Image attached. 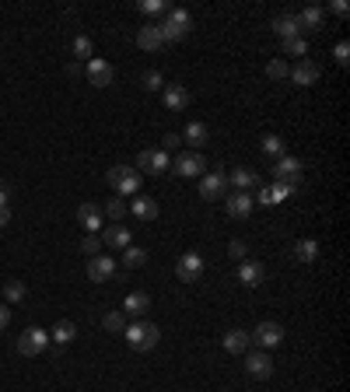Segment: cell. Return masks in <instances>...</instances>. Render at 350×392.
Returning a JSON list of instances; mask_svg holds the SVG:
<instances>
[{"label":"cell","instance_id":"26","mask_svg":"<svg viewBox=\"0 0 350 392\" xmlns=\"http://www.w3.org/2000/svg\"><path fill=\"white\" fill-rule=\"evenodd\" d=\"M130 210H133L137 221H154V218H158V203H154L151 196H133Z\"/></svg>","mask_w":350,"mask_h":392},{"label":"cell","instance_id":"3","mask_svg":"<svg viewBox=\"0 0 350 392\" xmlns=\"http://www.w3.org/2000/svg\"><path fill=\"white\" fill-rule=\"evenodd\" d=\"M105 183L120 193V196H133V193L140 190V172L130 168V165H112V168L105 172Z\"/></svg>","mask_w":350,"mask_h":392},{"label":"cell","instance_id":"7","mask_svg":"<svg viewBox=\"0 0 350 392\" xmlns=\"http://www.w3.org/2000/svg\"><path fill=\"white\" fill-rule=\"evenodd\" d=\"M249 337H252V340H256L262 350H273V347L284 340V326L267 319V322H259V326H256V333H249Z\"/></svg>","mask_w":350,"mask_h":392},{"label":"cell","instance_id":"35","mask_svg":"<svg viewBox=\"0 0 350 392\" xmlns=\"http://www.w3.org/2000/svg\"><path fill=\"white\" fill-rule=\"evenodd\" d=\"M295 256H298L301 263H312V259L319 256V242H315V238H301L298 249H295Z\"/></svg>","mask_w":350,"mask_h":392},{"label":"cell","instance_id":"22","mask_svg":"<svg viewBox=\"0 0 350 392\" xmlns=\"http://www.w3.org/2000/svg\"><path fill=\"white\" fill-rule=\"evenodd\" d=\"M165 105H168V112L189 109V92H186L183 84H165Z\"/></svg>","mask_w":350,"mask_h":392},{"label":"cell","instance_id":"28","mask_svg":"<svg viewBox=\"0 0 350 392\" xmlns=\"http://www.w3.org/2000/svg\"><path fill=\"white\" fill-rule=\"evenodd\" d=\"M183 140H189V147H203V144L211 140V127L207 123H186Z\"/></svg>","mask_w":350,"mask_h":392},{"label":"cell","instance_id":"25","mask_svg":"<svg viewBox=\"0 0 350 392\" xmlns=\"http://www.w3.org/2000/svg\"><path fill=\"white\" fill-rule=\"evenodd\" d=\"M221 343H224V350H228V354H245V350H249V343H252V337L245 333V329H228Z\"/></svg>","mask_w":350,"mask_h":392},{"label":"cell","instance_id":"16","mask_svg":"<svg viewBox=\"0 0 350 392\" xmlns=\"http://www.w3.org/2000/svg\"><path fill=\"white\" fill-rule=\"evenodd\" d=\"M291 193H295V186L270 183V186H259V196H252V200H256V203H262V207H273V203H284Z\"/></svg>","mask_w":350,"mask_h":392},{"label":"cell","instance_id":"29","mask_svg":"<svg viewBox=\"0 0 350 392\" xmlns=\"http://www.w3.org/2000/svg\"><path fill=\"white\" fill-rule=\"evenodd\" d=\"M74 337H77V326H74L70 319H64V322H56V326H53V333H49V340H53L56 347H67V343H70Z\"/></svg>","mask_w":350,"mask_h":392},{"label":"cell","instance_id":"2","mask_svg":"<svg viewBox=\"0 0 350 392\" xmlns=\"http://www.w3.org/2000/svg\"><path fill=\"white\" fill-rule=\"evenodd\" d=\"M123 337H126V343L133 350H154L158 340H161V329L154 322H133V326L123 329Z\"/></svg>","mask_w":350,"mask_h":392},{"label":"cell","instance_id":"14","mask_svg":"<svg viewBox=\"0 0 350 392\" xmlns=\"http://www.w3.org/2000/svg\"><path fill=\"white\" fill-rule=\"evenodd\" d=\"M112 77H116V70H112V64H105L102 56L88 60V81H92L95 88H109V84H112Z\"/></svg>","mask_w":350,"mask_h":392},{"label":"cell","instance_id":"40","mask_svg":"<svg viewBox=\"0 0 350 392\" xmlns=\"http://www.w3.org/2000/svg\"><path fill=\"white\" fill-rule=\"evenodd\" d=\"M102 249H105V246H102V238H98V235H84V238H81V252H88V256H98Z\"/></svg>","mask_w":350,"mask_h":392},{"label":"cell","instance_id":"6","mask_svg":"<svg viewBox=\"0 0 350 392\" xmlns=\"http://www.w3.org/2000/svg\"><path fill=\"white\" fill-rule=\"evenodd\" d=\"M273 183H284V186H301V161L298 158H291V155H284V158H277V165H273Z\"/></svg>","mask_w":350,"mask_h":392},{"label":"cell","instance_id":"12","mask_svg":"<svg viewBox=\"0 0 350 392\" xmlns=\"http://www.w3.org/2000/svg\"><path fill=\"white\" fill-rule=\"evenodd\" d=\"M319 74H323V67H319L315 60H308V56H305V60H298V64L291 67V74H287V77L295 81V84H301V88H308V84H315V81H319Z\"/></svg>","mask_w":350,"mask_h":392},{"label":"cell","instance_id":"47","mask_svg":"<svg viewBox=\"0 0 350 392\" xmlns=\"http://www.w3.org/2000/svg\"><path fill=\"white\" fill-rule=\"evenodd\" d=\"M329 11H333V14H347V4H343V0H333Z\"/></svg>","mask_w":350,"mask_h":392},{"label":"cell","instance_id":"39","mask_svg":"<svg viewBox=\"0 0 350 392\" xmlns=\"http://www.w3.org/2000/svg\"><path fill=\"white\" fill-rule=\"evenodd\" d=\"M287 74H291V67L284 64V60H270V64H267V77H273V81H287Z\"/></svg>","mask_w":350,"mask_h":392},{"label":"cell","instance_id":"41","mask_svg":"<svg viewBox=\"0 0 350 392\" xmlns=\"http://www.w3.org/2000/svg\"><path fill=\"white\" fill-rule=\"evenodd\" d=\"M140 11L144 14H168V0H144Z\"/></svg>","mask_w":350,"mask_h":392},{"label":"cell","instance_id":"20","mask_svg":"<svg viewBox=\"0 0 350 392\" xmlns=\"http://www.w3.org/2000/svg\"><path fill=\"white\" fill-rule=\"evenodd\" d=\"M228 183L235 186L239 193H252V190H259V186H262V183H259V175H256V172H249V168H231Z\"/></svg>","mask_w":350,"mask_h":392},{"label":"cell","instance_id":"27","mask_svg":"<svg viewBox=\"0 0 350 392\" xmlns=\"http://www.w3.org/2000/svg\"><path fill=\"white\" fill-rule=\"evenodd\" d=\"M270 28H273V36H277L280 42L291 39V36H301V32H298V18H295V14H280V18H273Z\"/></svg>","mask_w":350,"mask_h":392},{"label":"cell","instance_id":"8","mask_svg":"<svg viewBox=\"0 0 350 392\" xmlns=\"http://www.w3.org/2000/svg\"><path fill=\"white\" fill-rule=\"evenodd\" d=\"M137 168H140V172H148V175H161L165 168H172V161H168V155H165V151L151 147V151H140Z\"/></svg>","mask_w":350,"mask_h":392},{"label":"cell","instance_id":"10","mask_svg":"<svg viewBox=\"0 0 350 392\" xmlns=\"http://www.w3.org/2000/svg\"><path fill=\"white\" fill-rule=\"evenodd\" d=\"M88 277H92L95 284L112 280V277H116V259H112V256H105V252L92 256V259H88Z\"/></svg>","mask_w":350,"mask_h":392},{"label":"cell","instance_id":"23","mask_svg":"<svg viewBox=\"0 0 350 392\" xmlns=\"http://www.w3.org/2000/svg\"><path fill=\"white\" fill-rule=\"evenodd\" d=\"M102 246H109V249H126V246H133V242H130V228H126V224H112V228H105Z\"/></svg>","mask_w":350,"mask_h":392},{"label":"cell","instance_id":"34","mask_svg":"<svg viewBox=\"0 0 350 392\" xmlns=\"http://www.w3.org/2000/svg\"><path fill=\"white\" fill-rule=\"evenodd\" d=\"M105 214H109L112 221H123V218L130 214V207H126V200H123V196H112V200L105 203Z\"/></svg>","mask_w":350,"mask_h":392},{"label":"cell","instance_id":"13","mask_svg":"<svg viewBox=\"0 0 350 392\" xmlns=\"http://www.w3.org/2000/svg\"><path fill=\"white\" fill-rule=\"evenodd\" d=\"M203 168H207V161H203L200 155H179L175 158V165H172V172L175 175H183V179H196V175H203Z\"/></svg>","mask_w":350,"mask_h":392},{"label":"cell","instance_id":"45","mask_svg":"<svg viewBox=\"0 0 350 392\" xmlns=\"http://www.w3.org/2000/svg\"><path fill=\"white\" fill-rule=\"evenodd\" d=\"M347 60H350V46L340 42V46H336V64H347Z\"/></svg>","mask_w":350,"mask_h":392},{"label":"cell","instance_id":"43","mask_svg":"<svg viewBox=\"0 0 350 392\" xmlns=\"http://www.w3.org/2000/svg\"><path fill=\"white\" fill-rule=\"evenodd\" d=\"M179 147H183V137H179V133H165L158 151H165V155H168V151H179Z\"/></svg>","mask_w":350,"mask_h":392},{"label":"cell","instance_id":"17","mask_svg":"<svg viewBox=\"0 0 350 392\" xmlns=\"http://www.w3.org/2000/svg\"><path fill=\"white\" fill-rule=\"evenodd\" d=\"M239 280H242L245 287H259L262 280H267V266L256 263V259H242V263H239Z\"/></svg>","mask_w":350,"mask_h":392},{"label":"cell","instance_id":"31","mask_svg":"<svg viewBox=\"0 0 350 392\" xmlns=\"http://www.w3.org/2000/svg\"><path fill=\"white\" fill-rule=\"evenodd\" d=\"M70 49H74L77 60H95V46H92V39H88V36H74Z\"/></svg>","mask_w":350,"mask_h":392},{"label":"cell","instance_id":"18","mask_svg":"<svg viewBox=\"0 0 350 392\" xmlns=\"http://www.w3.org/2000/svg\"><path fill=\"white\" fill-rule=\"evenodd\" d=\"M298 18V32H319V28L326 25V11L319 8V4H312V8H305L301 14H295Z\"/></svg>","mask_w":350,"mask_h":392},{"label":"cell","instance_id":"33","mask_svg":"<svg viewBox=\"0 0 350 392\" xmlns=\"http://www.w3.org/2000/svg\"><path fill=\"white\" fill-rule=\"evenodd\" d=\"M102 326H105V333L123 337V329H126V315H123V312H109V315L102 319Z\"/></svg>","mask_w":350,"mask_h":392},{"label":"cell","instance_id":"15","mask_svg":"<svg viewBox=\"0 0 350 392\" xmlns=\"http://www.w3.org/2000/svg\"><path fill=\"white\" fill-rule=\"evenodd\" d=\"M224 207H228V214L231 218H249L252 214V207H256V200H252V193H228L224 196Z\"/></svg>","mask_w":350,"mask_h":392},{"label":"cell","instance_id":"19","mask_svg":"<svg viewBox=\"0 0 350 392\" xmlns=\"http://www.w3.org/2000/svg\"><path fill=\"white\" fill-rule=\"evenodd\" d=\"M77 224H81L88 235H98V228H102V210H98L95 203H81V207H77Z\"/></svg>","mask_w":350,"mask_h":392},{"label":"cell","instance_id":"42","mask_svg":"<svg viewBox=\"0 0 350 392\" xmlns=\"http://www.w3.org/2000/svg\"><path fill=\"white\" fill-rule=\"evenodd\" d=\"M245 252H249V246L242 242V238H235V242L228 246V256H231V259H239V263H242V259H249Z\"/></svg>","mask_w":350,"mask_h":392},{"label":"cell","instance_id":"46","mask_svg":"<svg viewBox=\"0 0 350 392\" xmlns=\"http://www.w3.org/2000/svg\"><path fill=\"white\" fill-rule=\"evenodd\" d=\"M8 203H11V190L0 183V207H8Z\"/></svg>","mask_w":350,"mask_h":392},{"label":"cell","instance_id":"11","mask_svg":"<svg viewBox=\"0 0 350 392\" xmlns=\"http://www.w3.org/2000/svg\"><path fill=\"white\" fill-rule=\"evenodd\" d=\"M245 371H249L252 378H270V375H273V357H270L267 350L245 354Z\"/></svg>","mask_w":350,"mask_h":392},{"label":"cell","instance_id":"36","mask_svg":"<svg viewBox=\"0 0 350 392\" xmlns=\"http://www.w3.org/2000/svg\"><path fill=\"white\" fill-rule=\"evenodd\" d=\"M144 263H148V252H144L140 246H126L123 249V266L133 270V266H144Z\"/></svg>","mask_w":350,"mask_h":392},{"label":"cell","instance_id":"30","mask_svg":"<svg viewBox=\"0 0 350 392\" xmlns=\"http://www.w3.org/2000/svg\"><path fill=\"white\" fill-rule=\"evenodd\" d=\"M280 46H284V53H287V56H298V60H305V56H308V42H305V36H291V39H284Z\"/></svg>","mask_w":350,"mask_h":392},{"label":"cell","instance_id":"48","mask_svg":"<svg viewBox=\"0 0 350 392\" xmlns=\"http://www.w3.org/2000/svg\"><path fill=\"white\" fill-rule=\"evenodd\" d=\"M11 221V207H0V228H4Z\"/></svg>","mask_w":350,"mask_h":392},{"label":"cell","instance_id":"21","mask_svg":"<svg viewBox=\"0 0 350 392\" xmlns=\"http://www.w3.org/2000/svg\"><path fill=\"white\" fill-rule=\"evenodd\" d=\"M148 309H151V298L144 294V291H130L123 298V315H130V319H140Z\"/></svg>","mask_w":350,"mask_h":392},{"label":"cell","instance_id":"24","mask_svg":"<svg viewBox=\"0 0 350 392\" xmlns=\"http://www.w3.org/2000/svg\"><path fill=\"white\" fill-rule=\"evenodd\" d=\"M137 46H140L144 53L161 49V32H158V25H140V28H137Z\"/></svg>","mask_w":350,"mask_h":392},{"label":"cell","instance_id":"44","mask_svg":"<svg viewBox=\"0 0 350 392\" xmlns=\"http://www.w3.org/2000/svg\"><path fill=\"white\" fill-rule=\"evenodd\" d=\"M8 326H11V305L0 301V329H8Z\"/></svg>","mask_w":350,"mask_h":392},{"label":"cell","instance_id":"9","mask_svg":"<svg viewBox=\"0 0 350 392\" xmlns=\"http://www.w3.org/2000/svg\"><path fill=\"white\" fill-rule=\"evenodd\" d=\"M200 196H203V200L228 196V175H224V172H207V175L200 179Z\"/></svg>","mask_w":350,"mask_h":392},{"label":"cell","instance_id":"38","mask_svg":"<svg viewBox=\"0 0 350 392\" xmlns=\"http://www.w3.org/2000/svg\"><path fill=\"white\" fill-rule=\"evenodd\" d=\"M140 81H144V88H148V92H165V77H161V70H148Z\"/></svg>","mask_w":350,"mask_h":392},{"label":"cell","instance_id":"4","mask_svg":"<svg viewBox=\"0 0 350 392\" xmlns=\"http://www.w3.org/2000/svg\"><path fill=\"white\" fill-rule=\"evenodd\" d=\"M46 347H49V333L39 329V326H28L18 337V354H25V357H39Z\"/></svg>","mask_w":350,"mask_h":392},{"label":"cell","instance_id":"5","mask_svg":"<svg viewBox=\"0 0 350 392\" xmlns=\"http://www.w3.org/2000/svg\"><path fill=\"white\" fill-rule=\"evenodd\" d=\"M203 256L200 252H183L179 259H175V277H179L183 284H196L203 277Z\"/></svg>","mask_w":350,"mask_h":392},{"label":"cell","instance_id":"1","mask_svg":"<svg viewBox=\"0 0 350 392\" xmlns=\"http://www.w3.org/2000/svg\"><path fill=\"white\" fill-rule=\"evenodd\" d=\"M189 28H193L189 11H183V8H168V18L158 25V32H161V42H179V39L189 36Z\"/></svg>","mask_w":350,"mask_h":392},{"label":"cell","instance_id":"37","mask_svg":"<svg viewBox=\"0 0 350 392\" xmlns=\"http://www.w3.org/2000/svg\"><path fill=\"white\" fill-rule=\"evenodd\" d=\"M262 155H270V158H284V140L280 137H262Z\"/></svg>","mask_w":350,"mask_h":392},{"label":"cell","instance_id":"32","mask_svg":"<svg viewBox=\"0 0 350 392\" xmlns=\"http://www.w3.org/2000/svg\"><path fill=\"white\" fill-rule=\"evenodd\" d=\"M25 294H28V287H25L21 280H8V284H4V305H14V301H25Z\"/></svg>","mask_w":350,"mask_h":392}]
</instances>
